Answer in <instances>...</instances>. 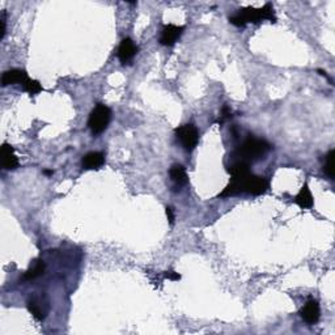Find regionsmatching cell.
I'll return each instance as SVG.
<instances>
[{
	"instance_id": "5b68a950",
	"label": "cell",
	"mask_w": 335,
	"mask_h": 335,
	"mask_svg": "<svg viewBox=\"0 0 335 335\" xmlns=\"http://www.w3.org/2000/svg\"><path fill=\"white\" fill-rule=\"evenodd\" d=\"M183 26H177V25L169 24L165 25L161 31V37H160V43L162 46H173L176 41L178 40L182 34Z\"/></svg>"
},
{
	"instance_id": "2e32d148",
	"label": "cell",
	"mask_w": 335,
	"mask_h": 335,
	"mask_svg": "<svg viewBox=\"0 0 335 335\" xmlns=\"http://www.w3.org/2000/svg\"><path fill=\"white\" fill-rule=\"evenodd\" d=\"M24 91H26L27 93H31V95H37V93H40L42 91V87L37 80H32L27 79L26 81L24 82V86H22Z\"/></svg>"
},
{
	"instance_id": "277c9868",
	"label": "cell",
	"mask_w": 335,
	"mask_h": 335,
	"mask_svg": "<svg viewBox=\"0 0 335 335\" xmlns=\"http://www.w3.org/2000/svg\"><path fill=\"white\" fill-rule=\"evenodd\" d=\"M177 139L181 142L186 151H192L199 141V132L192 125H183L176 130Z\"/></svg>"
},
{
	"instance_id": "d6986e66",
	"label": "cell",
	"mask_w": 335,
	"mask_h": 335,
	"mask_svg": "<svg viewBox=\"0 0 335 335\" xmlns=\"http://www.w3.org/2000/svg\"><path fill=\"white\" fill-rule=\"evenodd\" d=\"M165 277H168V279H172V281H178V279H181L180 275L176 274V272H173V271L165 272Z\"/></svg>"
},
{
	"instance_id": "5bb4252c",
	"label": "cell",
	"mask_w": 335,
	"mask_h": 335,
	"mask_svg": "<svg viewBox=\"0 0 335 335\" xmlns=\"http://www.w3.org/2000/svg\"><path fill=\"white\" fill-rule=\"evenodd\" d=\"M43 272H45V262L41 261V259H38V261H36L33 267H31L25 272L24 279L25 281H33V279H37L38 276H41Z\"/></svg>"
},
{
	"instance_id": "8992f818",
	"label": "cell",
	"mask_w": 335,
	"mask_h": 335,
	"mask_svg": "<svg viewBox=\"0 0 335 335\" xmlns=\"http://www.w3.org/2000/svg\"><path fill=\"white\" fill-rule=\"evenodd\" d=\"M300 314H301L302 320H304L305 322L309 323V325H313V323H316L320 320V305H318V302L316 301V300H309V301L304 305V308L301 309Z\"/></svg>"
},
{
	"instance_id": "9c48e42d",
	"label": "cell",
	"mask_w": 335,
	"mask_h": 335,
	"mask_svg": "<svg viewBox=\"0 0 335 335\" xmlns=\"http://www.w3.org/2000/svg\"><path fill=\"white\" fill-rule=\"evenodd\" d=\"M29 79L27 77V73L22 70H9L6 71L3 73V77H2V86H12V84H22Z\"/></svg>"
},
{
	"instance_id": "3957f363",
	"label": "cell",
	"mask_w": 335,
	"mask_h": 335,
	"mask_svg": "<svg viewBox=\"0 0 335 335\" xmlns=\"http://www.w3.org/2000/svg\"><path fill=\"white\" fill-rule=\"evenodd\" d=\"M110 117H111V111H110L109 107L102 104H98L95 109L92 110L88 119V126L91 128V131L95 135L104 132L110 122Z\"/></svg>"
},
{
	"instance_id": "ac0fdd59",
	"label": "cell",
	"mask_w": 335,
	"mask_h": 335,
	"mask_svg": "<svg viewBox=\"0 0 335 335\" xmlns=\"http://www.w3.org/2000/svg\"><path fill=\"white\" fill-rule=\"evenodd\" d=\"M0 22H2V40L4 38V36H6V12H2V20H0Z\"/></svg>"
},
{
	"instance_id": "4fadbf2b",
	"label": "cell",
	"mask_w": 335,
	"mask_h": 335,
	"mask_svg": "<svg viewBox=\"0 0 335 335\" xmlns=\"http://www.w3.org/2000/svg\"><path fill=\"white\" fill-rule=\"evenodd\" d=\"M228 172L232 177H242L250 174L249 162L238 160V161H236L235 164L228 168Z\"/></svg>"
},
{
	"instance_id": "ffe728a7",
	"label": "cell",
	"mask_w": 335,
	"mask_h": 335,
	"mask_svg": "<svg viewBox=\"0 0 335 335\" xmlns=\"http://www.w3.org/2000/svg\"><path fill=\"white\" fill-rule=\"evenodd\" d=\"M166 216H168V220H169V222H171V224H173V222H174V215H173V210H172L171 207H166Z\"/></svg>"
},
{
	"instance_id": "ba28073f",
	"label": "cell",
	"mask_w": 335,
	"mask_h": 335,
	"mask_svg": "<svg viewBox=\"0 0 335 335\" xmlns=\"http://www.w3.org/2000/svg\"><path fill=\"white\" fill-rule=\"evenodd\" d=\"M0 155H2V165H3V169H6V171H13V169H16V168L18 166V160L15 155L13 147L4 143L3 146H2Z\"/></svg>"
},
{
	"instance_id": "6da1fadb",
	"label": "cell",
	"mask_w": 335,
	"mask_h": 335,
	"mask_svg": "<svg viewBox=\"0 0 335 335\" xmlns=\"http://www.w3.org/2000/svg\"><path fill=\"white\" fill-rule=\"evenodd\" d=\"M262 20H270L271 22L276 21L275 17L274 8L270 3L265 4L262 8H254V7H247V8L240 9L236 15L229 17L231 24L238 27H245L249 22H257L262 21Z\"/></svg>"
},
{
	"instance_id": "30bf717a",
	"label": "cell",
	"mask_w": 335,
	"mask_h": 335,
	"mask_svg": "<svg viewBox=\"0 0 335 335\" xmlns=\"http://www.w3.org/2000/svg\"><path fill=\"white\" fill-rule=\"evenodd\" d=\"M105 162L104 153L101 152H89L86 156H82L81 165L84 169L93 171V169H100Z\"/></svg>"
},
{
	"instance_id": "52a82bcc",
	"label": "cell",
	"mask_w": 335,
	"mask_h": 335,
	"mask_svg": "<svg viewBox=\"0 0 335 335\" xmlns=\"http://www.w3.org/2000/svg\"><path fill=\"white\" fill-rule=\"evenodd\" d=\"M137 52V46L135 45L134 41L131 38H125L122 40L121 45H119L118 49V58L119 61L122 62L123 64H126L127 62L131 61Z\"/></svg>"
},
{
	"instance_id": "8fae6325",
	"label": "cell",
	"mask_w": 335,
	"mask_h": 335,
	"mask_svg": "<svg viewBox=\"0 0 335 335\" xmlns=\"http://www.w3.org/2000/svg\"><path fill=\"white\" fill-rule=\"evenodd\" d=\"M295 203L299 204L301 208H311L313 206V195L306 183L302 186L299 194L296 195Z\"/></svg>"
},
{
	"instance_id": "9a60e30c",
	"label": "cell",
	"mask_w": 335,
	"mask_h": 335,
	"mask_svg": "<svg viewBox=\"0 0 335 335\" xmlns=\"http://www.w3.org/2000/svg\"><path fill=\"white\" fill-rule=\"evenodd\" d=\"M27 309H29V312H31L32 316H33L36 320L42 321L43 318H45V312H43V309L41 308L40 302H37L34 299L27 301Z\"/></svg>"
},
{
	"instance_id": "7c38bea8",
	"label": "cell",
	"mask_w": 335,
	"mask_h": 335,
	"mask_svg": "<svg viewBox=\"0 0 335 335\" xmlns=\"http://www.w3.org/2000/svg\"><path fill=\"white\" fill-rule=\"evenodd\" d=\"M169 174H171L172 181H173L174 183H177V185H185V183H187V181H189L185 168H183L182 165H173Z\"/></svg>"
},
{
	"instance_id": "7a4b0ae2",
	"label": "cell",
	"mask_w": 335,
	"mask_h": 335,
	"mask_svg": "<svg viewBox=\"0 0 335 335\" xmlns=\"http://www.w3.org/2000/svg\"><path fill=\"white\" fill-rule=\"evenodd\" d=\"M271 150L270 143H267L263 139H257V137H249L242 143V146L236 151V156L241 161L249 162L250 160H257L262 157L263 155Z\"/></svg>"
},
{
	"instance_id": "e0dca14e",
	"label": "cell",
	"mask_w": 335,
	"mask_h": 335,
	"mask_svg": "<svg viewBox=\"0 0 335 335\" xmlns=\"http://www.w3.org/2000/svg\"><path fill=\"white\" fill-rule=\"evenodd\" d=\"M334 157H335V151L331 150L329 152V155L326 156V162H325V166H323V171L330 178H334Z\"/></svg>"
}]
</instances>
